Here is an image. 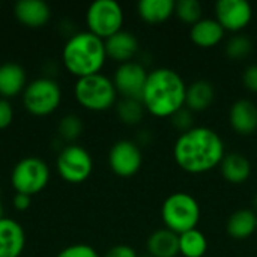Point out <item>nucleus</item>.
I'll list each match as a JSON object with an SVG mask.
<instances>
[{"label":"nucleus","instance_id":"nucleus-1","mask_svg":"<svg viewBox=\"0 0 257 257\" xmlns=\"http://www.w3.org/2000/svg\"><path fill=\"white\" fill-rule=\"evenodd\" d=\"M226 155L220 134L208 126H193L181 133L173 145V160L190 175H203L220 167Z\"/></svg>","mask_w":257,"mask_h":257},{"label":"nucleus","instance_id":"nucleus-2","mask_svg":"<svg viewBox=\"0 0 257 257\" xmlns=\"http://www.w3.org/2000/svg\"><path fill=\"white\" fill-rule=\"evenodd\" d=\"M187 86L182 77L170 68H157L149 72L142 102L145 110L155 117L170 119L185 107Z\"/></svg>","mask_w":257,"mask_h":257},{"label":"nucleus","instance_id":"nucleus-3","mask_svg":"<svg viewBox=\"0 0 257 257\" xmlns=\"http://www.w3.org/2000/svg\"><path fill=\"white\" fill-rule=\"evenodd\" d=\"M62 59L65 68L78 78L99 74L107 59L104 39L89 30L78 32L66 41Z\"/></svg>","mask_w":257,"mask_h":257},{"label":"nucleus","instance_id":"nucleus-4","mask_svg":"<svg viewBox=\"0 0 257 257\" xmlns=\"http://www.w3.org/2000/svg\"><path fill=\"white\" fill-rule=\"evenodd\" d=\"M200 205L194 196L184 191L172 193L161 205V218L166 229L176 235L197 229L200 223Z\"/></svg>","mask_w":257,"mask_h":257},{"label":"nucleus","instance_id":"nucleus-5","mask_svg":"<svg viewBox=\"0 0 257 257\" xmlns=\"http://www.w3.org/2000/svg\"><path fill=\"white\" fill-rule=\"evenodd\" d=\"M74 93L78 104L90 111H105L114 105L117 98L113 80L101 72L78 78Z\"/></svg>","mask_w":257,"mask_h":257},{"label":"nucleus","instance_id":"nucleus-6","mask_svg":"<svg viewBox=\"0 0 257 257\" xmlns=\"http://www.w3.org/2000/svg\"><path fill=\"white\" fill-rule=\"evenodd\" d=\"M62 101V90L56 80L42 77L36 78L23 90V104L35 116L51 114Z\"/></svg>","mask_w":257,"mask_h":257},{"label":"nucleus","instance_id":"nucleus-7","mask_svg":"<svg viewBox=\"0 0 257 257\" xmlns=\"http://www.w3.org/2000/svg\"><path fill=\"white\" fill-rule=\"evenodd\" d=\"M89 32L101 39H107L122 30L123 11L114 0H95L86 12Z\"/></svg>","mask_w":257,"mask_h":257},{"label":"nucleus","instance_id":"nucleus-8","mask_svg":"<svg viewBox=\"0 0 257 257\" xmlns=\"http://www.w3.org/2000/svg\"><path fill=\"white\" fill-rule=\"evenodd\" d=\"M50 181L48 166L38 157L20 160L11 173V182L17 193L35 196L42 191Z\"/></svg>","mask_w":257,"mask_h":257},{"label":"nucleus","instance_id":"nucleus-9","mask_svg":"<svg viewBox=\"0 0 257 257\" xmlns=\"http://www.w3.org/2000/svg\"><path fill=\"white\" fill-rule=\"evenodd\" d=\"M56 167L59 175L66 182L81 184L90 176L93 170V161L90 154L83 146L68 145L60 151Z\"/></svg>","mask_w":257,"mask_h":257},{"label":"nucleus","instance_id":"nucleus-10","mask_svg":"<svg viewBox=\"0 0 257 257\" xmlns=\"http://www.w3.org/2000/svg\"><path fill=\"white\" fill-rule=\"evenodd\" d=\"M143 163V155L136 142L119 140L108 152V166L111 172L120 178H131L139 173Z\"/></svg>","mask_w":257,"mask_h":257},{"label":"nucleus","instance_id":"nucleus-11","mask_svg":"<svg viewBox=\"0 0 257 257\" xmlns=\"http://www.w3.org/2000/svg\"><path fill=\"white\" fill-rule=\"evenodd\" d=\"M149 72L146 68L133 60L126 62L117 66L113 78V84L123 98H133V99H140L142 101V93L146 84Z\"/></svg>","mask_w":257,"mask_h":257},{"label":"nucleus","instance_id":"nucleus-12","mask_svg":"<svg viewBox=\"0 0 257 257\" xmlns=\"http://www.w3.org/2000/svg\"><path fill=\"white\" fill-rule=\"evenodd\" d=\"M253 18V8L245 0H218L215 3V20L226 32L239 33Z\"/></svg>","mask_w":257,"mask_h":257},{"label":"nucleus","instance_id":"nucleus-13","mask_svg":"<svg viewBox=\"0 0 257 257\" xmlns=\"http://www.w3.org/2000/svg\"><path fill=\"white\" fill-rule=\"evenodd\" d=\"M229 123L239 136H251L257 131V105L250 99H238L229 110Z\"/></svg>","mask_w":257,"mask_h":257},{"label":"nucleus","instance_id":"nucleus-14","mask_svg":"<svg viewBox=\"0 0 257 257\" xmlns=\"http://www.w3.org/2000/svg\"><path fill=\"white\" fill-rule=\"evenodd\" d=\"M107 57L113 59L119 65L133 62L139 53V39L134 33L120 30L104 41Z\"/></svg>","mask_w":257,"mask_h":257},{"label":"nucleus","instance_id":"nucleus-15","mask_svg":"<svg viewBox=\"0 0 257 257\" xmlns=\"http://www.w3.org/2000/svg\"><path fill=\"white\" fill-rule=\"evenodd\" d=\"M26 245V233L21 224L11 218L0 220V257H20Z\"/></svg>","mask_w":257,"mask_h":257},{"label":"nucleus","instance_id":"nucleus-16","mask_svg":"<svg viewBox=\"0 0 257 257\" xmlns=\"http://www.w3.org/2000/svg\"><path fill=\"white\" fill-rule=\"evenodd\" d=\"M14 12L17 20L27 27H42L51 17L50 6L42 0H18Z\"/></svg>","mask_w":257,"mask_h":257},{"label":"nucleus","instance_id":"nucleus-17","mask_svg":"<svg viewBox=\"0 0 257 257\" xmlns=\"http://www.w3.org/2000/svg\"><path fill=\"white\" fill-rule=\"evenodd\" d=\"M226 30L215 18H202L190 29V39L200 48H212L224 38Z\"/></svg>","mask_w":257,"mask_h":257},{"label":"nucleus","instance_id":"nucleus-18","mask_svg":"<svg viewBox=\"0 0 257 257\" xmlns=\"http://www.w3.org/2000/svg\"><path fill=\"white\" fill-rule=\"evenodd\" d=\"M220 172L229 184L241 185L247 182L251 175V163L244 154L230 152L224 155L220 164Z\"/></svg>","mask_w":257,"mask_h":257},{"label":"nucleus","instance_id":"nucleus-19","mask_svg":"<svg viewBox=\"0 0 257 257\" xmlns=\"http://www.w3.org/2000/svg\"><path fill=\"white\" fill-rule=\"evenodd\" d=\"M26 71L15 62L0 65V96L8 99L26 89Z\"/></svg>","mask_w":257,"mask_h":257},{"label":"nucleus","instance_id":"nucleus-20","mask_svg":"<svg viewBox=\"0 0 257 257\" xmlns=\"http://www.w3.org/2000/svg\"><path fill=\"white\" fill-rule=\"evenodd\" d=\"M146 250L151 257H176L179 254V235L166 227L158 229L149 235Z\"/></svg>","mask_w":257,"mask_h":257},{"label":"nucleus","instance_id":"nucleus-21","mask_svg":"<svg viewBox=\"0 0 257 257\" xmlns=\"http://www.w3.org/2000/svg\"><path fill=\"white\" fill-rule=\"evenodd\" d=\"M256 229L257 214L253 209H247V208L232 212L226 224L227 235L236 241L248 239L251 235L256 233Z\"/></svg>","mask_w":257,"mask_h":257},{"label":"nucleus","instance_id":"nucleus-22","mask_svg":"<svg viewBox=\"0 0 257 257\" xmlns=\"http://www.w3.org/2000/svg\"><path fill=\"white\" fill-rule=\"evenodd\" d=\"M214 98H215L214 84L208 80H196L190 86H187L185 107L193 113H200L211 107Z\"/></svg>","mask_w":257,"mask_h":257},{"label":"nucleus","instance_id":"nucleus-23","mask_svg":"<svg viewBox=\"0 0 257 257\" xmlns=\"http://www.w3.org/2000/svg\"><path fill=\"white\" fill-rule=\"evenodd\" d=\"M140 18L148 24L166 23L175 14L173 0H140L137 3Z\"/></svg>","mask_w":257,"mask_h":257},{"label":"nucleus","instance_id":"nucleus-24","mask_svg":"<svg viewBox=\"0 0 257 257\" xmlns=\"http://www.w3.org/2000/svg\"><path fill=\"white\" fill-rule=\"evenodd\" d=\"M206 251L208 239L199 229H193L179 235V254L184 257H203Z\"/></svg>","mask_w":257,"mask_h":257},{"label":"nucleus","instance_id":"nucleus-25","mask_svg":"<svg viewBox=\"0 0 257 257\" xmlns=\"http://www.w3.org/2000/svg\"><path fill=\"white\" fill-rule=\"evenodd\" d=\"M119 119L126 125H137L145 116V105L140 99L122 98L116 107Z\"/></svg>","mask_w":257,"mask_h":257},{"label":"nucleus","instance_id":"nucleus-26","mask_svg":"<svg viewBox=\"0 0 257 257\" xmlns=\"http://www.w3.org/2000/svg\"><path fill=\"white\" fill-rule=\"evenodd\" d=\"M251 50H253L251 39L242 33H236V35L230 36L224 47L226 56L232 60H242V59L248 57Z\"/></svg>","mask_w":257,"mask_h":257},{"label":"nucleus","instance_id":"nucleus-27","mask_svg":"<svg viewBox=\"0 0 257 257\" xmlns=\"http://www.w3.org/2000/svg\"><path fill=\"white\" fill-rule=\"evenodd\" d=\"M175 15L184 24L194 26L202 20V5L197 0H178L175 2Z\"/></svg>","mask_w":257,"mask_h":257},{"label":"nucleus","instance_id":"nucleus-28","mask_svg":"<svg viewBox=\"0 0 257 257\" xmlns=\"http://www.w3.org/2000/svg\"><path fill=\"white\" fill-rule=\"evenodd\" d=\"M81 131H83V122L77 114H66L59 122V134L68 142L75 140L81 134Z\"/></svg>","mask_w":257,"mask_h":257},{"label":"nucleus","instance_id":"nucleus-29","mask_svg":"<svg viewBox=\"0 0 257 257\" xmlns=\"http://www.w3.org/2000/svg\"><path fill=\"white\" fill-rule=\"evenodd\" d=\"M56 257H99L98 251L86 244H74L63 248Z\"/></svg>","mask_w":257,"mask_h":257},{"label":"nucleus","instance_id":"nucleus-30","mask_svg":"<svg viewBox=\"0 0 257 257\" xmlns=\"http://www.w3.org/2000/svg\"><path fill=\"white\" fill-rule=\"evenodd\" d=\"M170 120H172V125L176 130H179L181 133H185V131L193 128V111L188 110L187 107H184L179 111H176L170 117Z\"/></svg>","mask_w":257,"mask_h":257},{"label":"nucleus","instance_id":"nucleus-31","mask_svg":"<svg viewBox=\"0 0 257 257\" xmlns=\"http://www.w3.org/2000/svg\"><path fill=\"white\" fill-rule=\"evenodd\" d=\"M242 84L247 90L257 93V63L248 65L242 72Z\"/></svg>","mask_w":257,"mask_h":257},{"label":"nucleus","instance_id":"nucleus-32","mask_svg":"<svg viewBox=\"0 0 257 257\" xmlns=\"http://www.w3.org/2000/svg\"><path fill=\"white\" fill-rule=\"evenodd\" d=\"M14 119V108L11 102L5 98H0V130L8 128Z\"/></svg>","mask_w":257,"mask_h":257},{"label":"nucleus","instance_id":"nucleus-33","mask_svg":"<svg viewBox=\"0 0 257 257\" xmlns=\"http://www.w3.org/2000/svg\"><path fill=\"white\" fill-rule=\"evenodd\" d=\"M104 257H139L136 250L130 245H125V244H119V245H114L111 247Z\"/></svg>","mask_w":257,"mask_h":257},{"label":"nucleus","instance_id":"nucleus-34","mask_svg":"<svg viewBox=\"0 0 257 257\" xmlns=\"http://www.w3.org/2000/svg\"><path fill=\"white\" fill-rule=\"evenodd\" d=\"M30 202H32V196L23 194V193H17L14 196V206L18 211H26L30 206Z\"/></svg>","mask_w":257,"mask_h":257},{"label":"nucleus","instance_id":"nucleus-35","mask_svg":"<svg viewBox=\"0 0 257 257\" xmlns=\"http://www.w3.org/2000/svg\"><path fill=\"white\" fill-rule=\"evenodd\" d=\"M3 218V205H2V200H0V220Z\"/></svg>","mask_w":257,"mask_h":257},{"label":"nucleus","instance_id":"nucleus-36","mask_svg":"<svg viewBox=\"0 0 257 257\" xmlns=\"http://www.w3.org/2000/svg\"><path fill=\"white\" fill-rule=\"evenodd\" d=\"M253 205H254V208L257 209V194L254 196V199H253Z\"/></svg>","mask_w":257,"mask_h":257},{"label":"nucleus","instance_id":"nucleus-37","mask_svg":"<svg viewBox=\"0 0 257 257\" xmlns=\"http://www.w3.org/2000/svg\"><path fill=\"white\" fill-rule=\"evenodd\" d=\"M256 233H257V229H256Z\"/></svg>","mask_w":257,"mask_h":257}]
</instances>
